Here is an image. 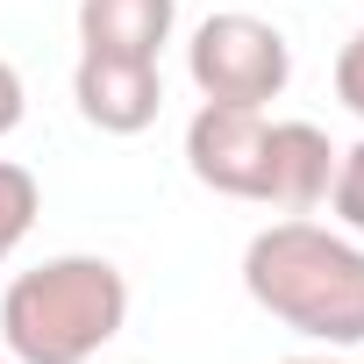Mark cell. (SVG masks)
<instances>
[{"label":"cell","instance_id":"obj_7","mask_svg":"<svg viewBox=\"0 0 364 364\" xmlns=\"http://www.w3.org/2000/svg\"><path fill=\"white\" fill-rule=\"evenodd\" d=\"M178 29V0H79V50L164 58Z\"/></svg>","mask_w":364,"mask_h":364},{"label":"cell","instance_id":"obj_1","mask_svg":"<svg viewBox=\"0 0 364 364\" xmlns=\"http://www.w3.org/2000/svg\"><path fill=\"white\" fill-rule=\"evenodd\" d=\"M243 293L307 343H364V243L350 229H321L307 215L257 229L243 243Z\"/></svg>","mask_w":364,"mask_h":364},{"label":"cell","instance_id":"obj_11","mask_svg":"<svg viewBox=\"0 0 364 364\" xmlns=\"http://www.w3.org/2000/svg\"><path fill=\"white\" fill-rule=\"evenodd\" d=\"M22 114H29V86H22V72L8 58H0V136H15Z\"/></svg>","mask_w":364,"mask_h":364},{"label":"cell","instance_id":"obj_10","mask_svg":"<svg viewBox=\"0 0 364 364\" xmlns=\"http://www.w3.org/2000/svg\"><path fill=\"white\" fill-rule=\"evenodd\" d=\"M336 100L364 122V22H357V29H350V43L336 50Z\"/></svg>","mask_w":364,"mask_h":364},{"label":"cell","instance_id":"obj_13","mask_svg":"<svg viewBox=\"0 0 364 364\" xmlns=\"http://www.w3.org/2000/svg\"><path fill=\"white\" fill-rule=\"evenodd\" d=\"M0 364H15V357H0Z\"/></svg>","mask_w":364,"mask_h":364},{"label":"cell","instance_id":"obj_2","mask_svg":"<svg viewBox=\"0 0 364 364\" xmlns=\"http://www.w3.org/2000/svg\"><path fill=\"white\" fill-rule=\"evenodd\" d=\"M129 321V279L122 264L93 250L43 257L8 279L0 293V343L15 364H93Z\"/></svg>","mask_w":364,"mask_h":364},{"label":"cell","instance_id":"obj_12","mask_svg":"<svg viewBox=\"0 0 364 364\" xmlns=\"http://www.w3.org/2000/svg\"><path fill=\"white\" fill-rule=\"evenodd\" d=\"M286 364H350V357H336V350H328V357H286Z\"/></svg>","mask_w":364,"mask_h":364},{"label":"cell","instance_id":"obj_3","mask_svg":"<svg viewBox=\"0 0 364 364\" xmlns=\"http://www.w3.org/2000/svg\"><path fill=\"white\" fill-rule=\"evenodd\" d=\"M186 72L200 86V100H236V107H264L286 93L293 79V43L279 22L264 15H243V8H222L193 29L186 43Z\"/></svg>","mask_w":364,"mask_h":364},{"label":"cell","instance_id":"obj_4","mask_svg":"<svg viewBox=\"0 0 364 364\" xmlns=\"http://www.w3.org/2000/svg\"><path fill=\"white\" fill-rule=\"evenodd\" d=\"M264 107H236V100H200V114L186 122V171L222 200H257L264 193Z\"/></svg>","mask_w":364,"mask_h":364},{"label":"cell","instance_id":"obj_9","mask_svg":"<svg viewBox=\"0 0 364 364\" xmlns=\"http://www.w3.org/2000/svg\"><path fill=\"white\" fill-rule=\"evenodd\" d=\"M328 215L364 243V136L350 150H336V178H328Z\"/></svg>","mask_w":364,"mask_h":364},{"label":"cell","instance_id":"obj_8","mask_svg":"<svg viewBox=\"0 0 364 364\" xmlns=\"http://www.w3.org/2000/svg\"><path fill=\"white\" fill-rule=\"evenodd\" d=\"M36 215H43V186H36V171L15 164V157H0V264H8V257L29 243Z\"/></svg>","mask_w":364,"mask_h":364},{"label":"cell","instance_id":"obj_5","mask_svg":"<svg viewBox=\"0 0 364 364\" xmlns=\"http://www.w3.org/2000/svg\"><path fill=\"white\" fill-rule=\"evenodd\" d=\"M72 100L86 129L100 136H143L164 107V72L157 58H114V50H79L72 65Z\"/></svg>","mask_w":364,"mask_h":364},{"label":"cell","instance_id":"obj_6","mask_svg":"<svg viewBox=\"0 0 364 364\" xmlns=\"http://www.w3.org/2000/svg\"><path fill=\"white\" fill-rule=\"evenodd\" d=\"M328 178H336V143L314 122H272L264 136V193L257 208L279 215H314L328 200Z\"/></svg>","mask_w":364,"mask_h":364}]
</instances>
